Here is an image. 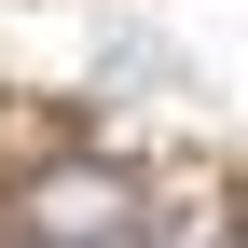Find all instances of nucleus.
Wrapping results in <instances>:
<instances>
[{
	"instance_id": "1",
	"label": "nucleus",
	"mask_w": 248,
	"mask_h": 248,
	"mask_svg": "<svg viewBox=\"0 0 248 248\" xmlns=\"http://www.w3.org/2000/svg\"><path fill=\"white\" fill-rule=\"evenodd\" d=\"M0 234L14 248H138V179L110 152H69V166H28L0 193Z\"/></svg>"
}]
</instances>
